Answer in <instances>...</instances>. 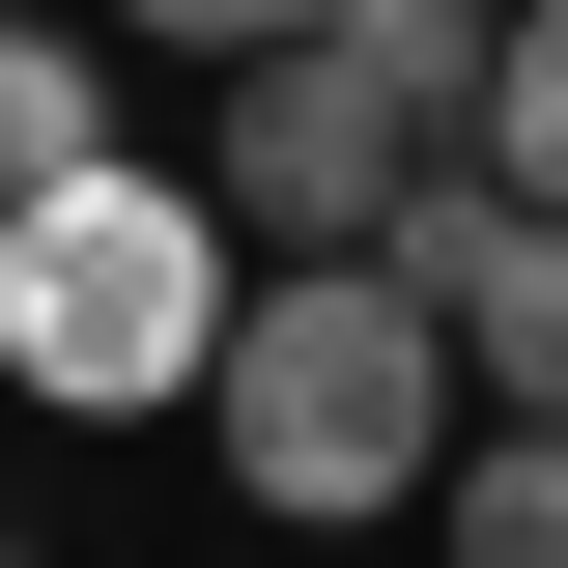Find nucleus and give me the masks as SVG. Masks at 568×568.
<instances>
[{
	"label": "nucleus",
	"mask_w": 568,
	"mask_h": 568,
	"mask_svg": "<svg viewBox=\"0 0 568 568\" xmlns=\"http://www.w3.org/2000/svg\"><path fill=\"white\" fill-rule=\"evenodd\" d=\"M369 256L455 313V369H484V426H568V200H511V171H426Z\"/></svg>",
	"instance_id": "4"
},
{
	"label": "nucleus",
	"mask_w": 568,
	"mask_h": 568,
	"mask_svg": "<svg viewBox=\"0 0 568 568\" xmlns=\"http://www.w3.org/2000/svg\"><path fill=\"white\" fill-rule=\"evenodd\" d=\"M227 313H256V227L200 200V171H58V200H0V398L58 426H171L227 369Z\"/></svg>",
	"instance_id": "2"
},
{
	"label": "nucleus",
	"mask_w": 568,
	"mask_h": 568,
	"mask_svg": "<svg viewBox=\"0 0 568 568\" xmlns=\"http://www.w3.org/2000/svg\"><path fill=\"white\" fill-rule=\"evenodd\" d=\"M455 171L568 200V0H511V29H484V142H455Z\"/></svg>",
	"instance_id": "7"
},
{
	"label": "nucleus",
	"mask_w": 568,
	"mask_h": 568,
	"mask_svg": "<svg viewBox=\"0 0 568 568\" xmlns=\"http://www.w3.org/2000/svg\"><path fill=\"white\" fill-rule=\"evenodd\" d=\"M484 426V369H455V313H426L398 256H284L256 313H227L200 369V455L284 511V540H369V511H426V455Z\"/></svg>",
	"instance_id": "1"
},
{
	"label": "nucleus",
	"mask_w": 568,
	"mask_h": 568,
	"mask_svg": "<svg viewBox=\"0 0 568 568\" xmlns=\"http://www.w3.org/2000/svg\"><path fill=\"white\" fill-rule=\"evenodd\" d=\"M426 568H568V426H455L426 455Z\"/></svg>",
	"instance_id": "6"
},
{
	"label": "nucleus",
	"mask_w": 568,
	"mask_h": 568,
	"mask_svg": "<svg viewBox=\"0 0 568 568\" xmlns=\"http://www.w3.org/2000/svg\"><path fill=\"white\" fill-rule=\"evenodd\" d=\"M0 568H29V540H0Z\"/></svg>",
	"instance_id": "9"
},
{
	"label": "nucleus",
	"mask_w": 568,
	"mask_h": 568,
	"mask_svg": "<svg viewBox=\"0 0 568 568\" xmlns=\"http://www.w3.org/2000/svg\"><path fill=\"white\" fill-rule=\"evenodd\" d=\"M484 29L511 0H342V29H284V58H227V142L200 200L256 227V256H369V227L484 142Z\"/></svg>",
	"instance_id": "3"
},
{
	"label": "nucleus",
	"mask_w": 568,
	"mask_h": 568,
	"mask_svg": "<svg viewBox=\"0 0 568 568\" xmlns=\"http://www.w3.org/2000/svg\"><path fill=\"white\" fill-rule=\"evenodd\" d=\"M85 29H114V58H200V85H227V58H284V29H342V0H85Z\"/></svg>",
	"instance_id": "8"
},
{
	"label": "nucleus",
	"mask_w": 568,
	"mask_h": 568,
	"mask_svg": "<svg viewBox=\"0 0 568 568\" xmlns=\"http://www.w3.org/2000/svg\"><path fill=\"white\" fill-rule=\"evenodd\" d=\"M58 171H114V29L0 0V200H58Z\"/></svg>",
	"instance_id": "5"
}]
</instances>
